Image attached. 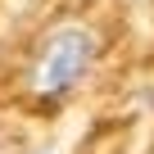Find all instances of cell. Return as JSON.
Returning <instances> with one entry per match:
<instances>
[{"label": "cell", "mask_w": 154, "mask_h": 154, "mask_svg": "<svg viewBox=\"0 0 154 154\" xmlns=\"http://www.w3.org/2000/svg\"><path fill=\"white\" fill-rule=\"evenodd\" d=\"M95 59V32L82 23H63L41 41V54L32 63V91L36 95H63L86 77Z\"/></svg>", "instance_id": "obj_1"}]
</instances>
